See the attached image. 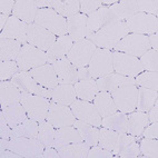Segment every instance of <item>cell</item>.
I'll list each match as a JSON object with an SVG mask.
<instances>
[{
    "label": "cell",
    "mask_w": 158,
    "mask_h": 158,
    "mask_svg": "<svg viewBox=\"0 0 158 158\" xmlns=\"http://www.w3.org/2000/svg\"><path fill=\"white\" fill-rule=\"evenodd\" d=\"M88 70L93 79H99L114 73L111 51L97 48L88 64Z\"/></svg>",
    "instance_id": "7"
},
{
    "label": "cell",
    "mask_w": 158,
    "mask_h": 158,
    "mask_svg": "<svg viewBox=\"0 0 158 158\" xmlns=\"http://www.w3.org/2000/svg\"><path fill=\"white\" fill-rule=\"evenodd\" d=\"M59 158V154H58V150L54 147H47L44 152L40 155V158Z\"/></svg>",
    "instance_id": "53"
},
{
    "label": "cell",
    "mask_w": 158,
    "mask_h": 158,
    "mask_svg": "<svg viewBox=\"0 0 158 158\" xmlns=\"http://www.w3.org/2000/svg\"><path fill=\"white\" fill-rule=\"evenodd\" d=\"M11 136H12V128L8 125L5 116L0 113V138L11 139Z\"/></svg>",
    "instance_id": "50"
},
{
    "label": "cell",
    "mask_w": 158,
    "mask_h": 158,
    "mask_svg": "<svg viewBox=\"0 0 158 158\" xmlns=\"http://www.w3.org/2000/svg\"><path fill=\"white\" fill-rule=\"evenodd\" d=\"M55 136H56V129L50 123H48L47 120L39 123V130H38L37 139L44 145L45 148L52 147L55 141Z\"/></svg>",
    "instance_id": "38"
},
{
    "label": "cell",
    "mask_w": 158,
    "mask_h": 158,
    "mask_svg": "<svg viewBox=\"0 0 158 158\" xmlns=\"http://www.w3.org/2000/svg\"><path fill=\"white\" fill-rule=\"evenodd\" d=\"M138 12L152 15L157 17L158 14V1L157 0H136Z\"/></svg>",
    "instance_id": "46"
},
{
    "label": "cell",
    "mask_w": 158,
    "mask_h": 158,
    "mask_svg": "<svg viewBox=\"0 0 158 158\" xmlns=\"http://www.w3.org/2000/svg\"><path fill=\"white\" fill-rule=\"evenodd\" d=\"M23 96V91L12 80H3L0 84V105H7L20 102Z\"/></svg>",
    "instance_id": "21"
},
{
    "label": "cell",
    "mask_w": 158,
    "mask_h": 158,
    "mask_svg": "<svg viewBox=\"0 0 158 158\" xmlns=\"http://www.w3.org/2000/svg\"><path fill=\"white\" fill-rule=\"evenodd\" d=\"M88 79H93L90 73L88 70V68L86 67L78 68V81L79 80H88Z\"/></svg>",
    "instance_id": "55"
},
{
    "label": "cell",
    "mask_w": 158,
    "mask_h": 158,
    "mask_svg": "<svg viewBox=\"0 0 158 158\" xmlns=\"http://www.w3.org/2000/svg\"><path fill=\"white\" fill-rule=\"evenodd\" d=\"M15 5H16V1H14V0H1L0 1V12H1V15L9 16L14 10Z\"/></svg>",
    "instance_id": "52"
},
{
    "label": "cell",
    "mask_w": 158,
    "mask_h": 158,
    "mask_svg": "<svg viewBox=\"0 0 158 158\" xmlns=\"http://www.w3.org/2000/svg\"><path fill=\"white\" fill-rule=\"evenodd\" d=\"M68 25V36L70 37L73 41L87 38V15L77 14L73 17L67 18Z\"/></svg>",
    "instance_id": "20"
},
{
    "label": "cell",
    "mask_w": 158,
    "mask_h": 158,
    "mask_svg": "<svg viewBox=\"0 0 158 158\" xmlns=\"http://www.w3.org/2000/svg\"><path fill=\"white\" fill-rule=\"evenodd\" d=\"M129 32L138 35H152L157 34L158 20L157 17L152 15L137 12L126 21Z\"/></svg>",
    "instance_id": "10"
},
{
    "label": "cell",
    "mask_w": 158,
    "mask_h": 158,
    "mask_svg": "<svg viewBox=\"0 0 158 158\" xmlns=\"http://www.w3.org/2000/svg\"><path fill=\"white\" fill-rule=\"evenodd\" d=\"M139 155H140L139 144L138 143H133V144L129 145L126 149L123 150L118 156L123 158H135V157H138Z\"/></svg>",
    "instance_id": "49"
},
{
    "label": "cell",
    "mask_w": 158,
    "mask_h": 158,
    "mask_svg": "<svg viewBox=\"0 0 158 158\" xmlns=\"http://www.w3.org/2000/svg\"><path fill=\"white\" fill-rule=\"evenodd\" d=\"M140 61L143 69L149 71H157L158 70V55L157 50L154 49H149L147 50L143 56L140 57Z\"/></svg>",
    "instance_id": "41"
},
{
    "label": "cell",
    "mask_w": 158,
    "mask_h": 158,
    "mask_svg": "<svg viewBox=\"0 0 158 158\" xmlns=\"http://www.w3.org/2000/svg\"><path fill=\"white\" fill-rule=\"evenodd\" d=\"M15 61L17 62L20 71H29L34 68L49 64V57L45 51L40 50L29 44H26L23 46Z\"/></svg>",
    "instance_id": "3"
},
{
    "label": "cell",
    "mask_w": 158,
    "mask_h": 158,
    "mask_svg": "<svg viewBox=\"0 0 158 158\" xmlns=\"http://www.w3.org/2000/svg\"><path fill=\"white\" fill-rule=\"evenodd\" d=\"M111 58H113V68L116 73L134 78L144 70L138 58L131 55L114 51L111 52Z\"/></svg>",
    "instance_id": "6"
},
{
    "label": "cell",
    "mask_w": 158,
    "mask_h": 158,
    "mask_svg": "<svg viewBox=\"0 0 158 158\" xmlns=\"http://www.w3.org/2000/svg\"><path fill=\"white\" fill-rule=\"evenodd\" d=\"M97 47L91 43L89 39H82L73 43L69 54L67 55L68 60L76 66L77 68L86 67L90 61L94 52L96 51Z\"/></svg>",
    "instance_id": "11"
},
{
    "label": "cell",
    "mask_w": 158,
    "mask_h": 158,
    "mask_svg": "<svg viewBox=\"0 0 158 158\" xmlns=\"http://www.w3.org/2000/svg\"><path fill=\"white\" fill-rule=\"evenodd\" d=\"M109 7H100L93 14L87 16V38L105 27V26L118 21Z\"/></svg>",
    "instance_id": "15"
},
{
    "label": "cell",
    "mask_w": 158,
    "mask_h": 158,
    "mask_svg": "<svg viewBox=\"0 0 158 158\" xmlns=\"http://www.w3.org/2000/svg\"><path fill=\"white\" fill-rule=\"evenodd\" d=\"M20 102L25 108L28 118L34 119L37 123H41L46 120L47 115H48L49 105H50L48 98L23 93V99Z\"/></svg>",
    "instance_id": "4"
},
{
    "label": "cell",
    "mask_w": 158,
    "mask_h": 158,
    "mask_svg": "<svg viewBox=\"0 0 158 158\" xmlns=\"http://www.w3.org/2000/svg\"><path fill=\"white\" fill-rule=\"evenodd\" d=\"M136 85L140 87L148 88L152 90H158V73L157 71H147L140 73L138 76H136Z\"/></svg>",
    "instance_id": "40"
},
{
    "label": "cell",
    "mask_w": 158,
    "mask_h": 158,
    "mask_svg": "<svg viewBox=\"0 0 158 158\" xmlns=\"http://www.w3.org/2000/svg\"><path fill=\"white\" fill-rule=\"evenodd\" d=\"M23 46V44L18 40L0 38V60L1 61L16 60Z\"/></svg>",
    "instance_id": "31"
},
{
    "label": "cell",
    "mask_w": 158,
    "mask_h": 158,
    "mask_svg": "<svg viewBox=\"0 0 158 158\" xmlns=\"http://www.w3.org/2000/svg\"><path fill=\"white\" fill-rule=\"evenodd\" d=\"M8 149L23 156V158H40L44 152V145L37 138L15 137L9 140Z\"/></svg>",
    "instance_id": "9"
},
{
    "label": "cell",
    "mask_w": 158,
    "mask_h": 158,
    "mask_svg": "<svg viewBox=\"0 0 158 158\" xmlns=\"http://www.w3.org/2000/svg\"><path fill=\"white\" fill-rule=\"evenodd\" d=\"M75 90L79 99L91 102L95 96L99 93L97 84L95 79H88V80H79L75 84Z\"/></svg>",
    "instance_id": "33"
},
{
    "label": "cell",
    "mask_w": 158,
    "mask_h": 158,
    "mask_svg": "<svg viewBox=\"0 0 158 158\" xmlns=\"http://www.w3.org/2000/svg\"><path fill=\"white\" fill-rule=\"evenodd\" d=\"M129 35V30L125 21H115L113 23L102 27L100 30L89 36V39L94 45L102 49H114L120 40Z\"/></svg>",
    "instance_id": "1"
},
{
    "label": "cell",
    "mask_w": 158,
    "mask_h": 158,
    "mask_svg": "<svg viewBox=\"0 0 158 158\" xmlns=\"http://www.w3.org/2000/svg\"><path fill=\"white\" fill-rule=\"evenodd\" d=\"M39 130V123L31 118H27L23 123L12 128V136L15 137H27V138H37Z\"/></svg>",
    "instance_id": "36"
},
{
    "label": "cell",
    "mask_w": 158,
    "mask_h": 158,
    "mask_svg": "<svg viewBox=\"0 0 158 158\" xmlns=\"http://www.w3.org/2000/svg\"><path fill=\"white\" fill-rule=\"evenodd\" d=\"M9 140H10V139H3V138L0 139V152H1V150L8 149Z\"/></svg>",
    "instance_id": "60"
},
{
    "label": "cell",
    "mask_w": 158,
    "mask_h": 158,
    "mask_svg": "<svg viewBox=\"0 0 158 158\" xmlns=\"http://www.w3.org/2000/svg\"><path fill=\"white\" fill-rule=\"evenodd\" d=\"M109 9L114 12L116 17L118 18L120 21L129 19L133 17L134 15L138 12L137 10V5L136 0H125V1H119L113 6H110Z\"/></svg>",
    "instance_id": "34"
},
{
    "label": "cell",
    "mask_w": 158,
    "mask_h": 158,
    "mask_svg": "<svg viewBox=\"0 0 158 158\" xmlns=\"http://www.w3.org/2000/svg\"><path fill=\"white\" fill-rule=\"evenodd\" d=\"M70 109L75 115L76 119L81 120L86 124L99 127L102 125V116L97 111L95 105L90 102H86L81 99H76L70 105Z\"/></svg>",
    "instance_id": "13"
},
{
    "label": "cell",
    "mask_w": 158,
    "mask_h": 158,
    "mask_svg": "<svg viewBox=\"0 0 158 158\" xmlns=\"http://www.w3.org/2000/svg\"><path fill=\"white\" fill-rule=\"evenodd\" d=\"M77 98L75 86L69 84H59L51 91V102L56 104L70 106Z\"/></svg>",
    "instance_id": "26"
},
{
    "label": "cell",
    "mask_w": 158,
    "mask_h": 158,
    "mask_svg": "<svg viewBox=\"0 0 158 158\" xmlns=\"http://www.w3.org/2000/svg\"><path fill=\"white\" fill-rule=\"evenodd\" d=\"M145 138L149 139H157L158 137V124L157 123H152V125L147 126L143 131Z\"/></svg>",
    "instance_id": "51"
},
{
    "label": "cell",
    "mask_w": 158,
    "mask_h": 158,
    "mask_svg": "<svg viewBox=\"0 0 158 158\" xmlns=\"http://www.w3.org/2000/svg\"><path fill=\"white\" fill-rule=\"evenodd\" d=\"M136 140H137L136 136L128 135V134H126V133H119L118 138H117V143H116V146H115V149L113 150L114 155L118 156L123 150H125L129 145L135 143Z\"/></svg>",
    "instance_id": "45"
},
{
    "label": "cell",
    "mask_w": 158,
    "mask_h": 158,
    "mask_svg": "<svg viewBox=\"0 0 158 158\" xmlns=\"http://www.w3.org/2000/svg\"><path fill=\"white\" fill-rule=\"evenodd\" d=\"M81 141L84 140H82L78 130L73 126H67V127L56 129V136H55V141L52 147L58 149V148L66 146V145L73 144V143H81Z\"/></svg>",
    "instance_id": "24"
},
{
    "label": "cell",
    "mask_w": 158,
    "mask_h": 158,
    "mask_svg": "<svg viewBox=\"0 0 158 158\" xmlns=\"http://www.w3.org/2000/svg\"><path fill=\"white\" fill-rule=\"evenodd\" d=\"M114 154L109 150H106L102 147H99L98 145L93 146V148L89 149L88 152V158H111L114 157Z\"/></svg>",
    "instance_id": "48"
},
{
    "label": "cell",
    "mask_w": 158,
    "mask_h": 158,
    "mask_svg": "<svg viewBox=\"0 0 158 158\" xmlns=\"http://www.w3.org/2000/svg\"><path fill=\"white\" fill-rule=\"evenodd\" d=\"M138 88L136 85H124L111 93L117 110L124 114H130L137 106Z\"/></svg>",
    "instance_id": "5"
},
{
    "label": "cell",
    "mask_w": 158,
    "mask_h": 158,
    "mask_svg": "<svg viewBox=\"0 0 158 158\" xmlns=\"http://www.w3.org/2000/svg\"><path fill=\"white\" fill-rule=\"evenodd\" d=\"M148 41H149L150 48H152L154 50H157L158 49V36L157 34H152L148 37Z\"/></svg>",
    "instance_id": "57"
},
{
    "label": "cell",
    "mask_w": 158,
    "mask_h": 158,
    "mask_svg": "<svg viewBox=\"0 0 158 158\" xmlns=\"http://www.w3.org/2000/svg\"><path fill=\"white\" fill-rule=\"evenodd\" d=\"M114 49L115 51L125 52V54L131 55L134 57H141L147 50L152 48H150L149 41H148V36L130 34L124 37Z\"/></svg>",
    "instance_id": "8"
},
{
    "label": "cell",
    "mask_w": 158,
    "mask_h": 158,
    "mask_svg": "<svg viewBox=\"0 0 158 158\" xmlns=\"http://www.w3.org/2000/svg\"><path fill=\"white\" fill-rule=\"evenodd\" d=\"M0 157L1 158H23V156L17 154V152H14L12 150H1L0 152Z\"/></svg>",
    "instance_id": "56"
},
{
    "label": "cell",
    "mask_w": 158,
    "mask_h": 158,
    "mask_svg": "<svg viewBox=\"0 0 158 158\" xmlns=\"http://www.w3.org/2000/svg\"><path fill=\"white\" fill-rule=\"evenodd\" d=\"M73 45V39L68 35L58 37L56 41L54 43V45L51 46V48L47 51V55L49 57V64L51 65L54 61L60 59L62 57H67Z\"/></svg>",
    "instance_id": "25"
},
{
    "label": "cell",
    "mask_w": 158,
    "mask_h": 158,
    "mask_svg": "<svg viewBox=\"0 0 158 158\" xmlns=\"http://www.w3.org/2000/svg\"><path fill=\"white\" fill-rule=\"evenodd\" d=\"M158 93L148 88H138V96H137V106L136 109L138 111H148L157 102Z\"/></svg>",
    "instance_id": "37"
},
{
    "label": "cell",
    "mask_w": 158,
    "mask_h": 158,
    "mask_svg": "<svg viewBox=\"0 0 158 158\" xmlns=\"http://www.w3.org/2000/svg\"><path fill=\"white\" fill-rule=\"evenodd\" d=\"M90 146L85 141L81 143H73L58 148V154L61 158H86Z\"/></svg>",
    "instance_id": "32"
},
{
    "label": "cell",
    "mask_w": 158,
    "mask_h": 158,
    "mask_svg": "<svg viewBox=\"0 0 158 158\" xmlns=\"http://www.w3.org/2000/svg\"><path fill=\"white\" fill-rule=\"evenodd\" d=\"M148 111H149V113L147 114V116H148V120H149L150 123H157V120H158V104H157V102H155V105H154Z\"/></svg>",
    "instance_id": "54"
},
{
    "label": "cell",
    "mask_w": 158,
    "mask_h": 158,
    "mask_svg": "<svg viewBox=\"0 0 158 158\" xmlns=\"http://www.w3.org/2000/svg\"><path fill=\"white\" fill-rule=\"evenodd\" d=\"M46 120L50 123L57 129L67 126H73V123L76 122V117L73 114V110L68 106L50 102Z\"/></svg>",
    "instance_id": "14"
},
{
    "label": "cell",
    "mask_w": 158,
    "mask_h": 158,
    "mask_svg": "<svg viewBox=\"0 0 158 158\" xmlns=\"http://www.w3.org/2000/svg\"><path fill=\"white\" fill-rule=\"evenodd\" d=\"M51 65L54 67L55 73H56L57 77H58V82L59 84L64 80V78L67 76V73L70 71L71 67H73V64L68 60L67 57H62L60 59L54 61Z\"/></svg>",
    "instance_id": "43"
},
{
    "label": "cell",
    "mask_w": 158,
    "mask_h": 158,
    "mask_svg": "<svg viewBox=\"0 0 158 158\" xmlns=\"http://www.w3.org/2000/svg\"><path fill=\"white\" fill-rule=\"evenodd\" d=\"M56 36L51 34L47 29L36 25V23H29L27 29V41L29 45L34 46L40 50L47 51L51 48L56 41Z\"/></svg>",
    "instance_id": "12"
},
{
    "label": "cell",
    "mask_w": 158,
    "mask_h": 158,
    "mask_svg": "<svg viewBox=\"0 0 158 158\" xmlns=\"http://www.w3.org/2000/svg\"><path fill=\"white\" fill-rule=\"evenodd\" d=\"M102 7V2L99 0H82L80 1V11L84 15H90Z\"/></svg>",
    "instance_id": "47"
},
{
    "label": "cell",
    "mask_w": 158,
    "mask_h": 158,
    "mask_svg": "<svg viewBox=\"0 0 158 158\" xmlns=\"http://www.w3.org/2000/svg\"><path fill=\"white\" fill-rule=\"evenodd\" d=\"M97 88L99 91H106V93H113L120 86L124 85H136L135 79L133 77L123 76L119 73H109L107 76L102 77L96 80Z\"/></svg>",
    "instance_id": "19"
},
{
    "label": "cell",
    "mask_w": 158,
    "mask_h": 158,
    "mask_svg": "<svg viewBox=\"0 0 158 158\" xmlns=\"http://www.w3.org/2000/svg\"><path fill=\"white\" fill-rule=\"evenodd\" d=\"M11 80L15 84H17L19 86L20 89L23 93L38 95V96H43L46 97V98H51V91H52V89H48V88H45L41 85H39L32 77H30L25 71L17 73L11 78Z\"/></svg>",
    "instance_id": "16"
},
{
    "label": "cell",
    "mask_w": 158,
    "mask_h": 158,
    "mask_svg": "<svg viewBox=\"0 0 158 158\" xmlns=\"http://www.w3.org/2000/svg\"><path fill=\"white\" fill-rule=\"evenodd\" d=\"M9 19V16H6V15H0V29L2 31V29L5 28L7 21Z\"/></svg>",
    "instance_id": "59"
},
{
    "label": "cell",
    "mask_w": 158,
    "mask_h": 158,
    "mask_svg": "<svg viewBox=\"0 0 158 158\" xmlns=\"http://www.w3.org/2000/svg\"><path fill=\"white\" fill-rule=\"evenodd\" d=\"M35 23L47 29L55 36L60 37L68 35L67 19L51 8L38 9Z\"/></svg>",
    "instance_id": "2"
},
{
    "label": "cell",
    "mask_w": 158,
    "mask_h": 158,
    "mask_svg": "<svg viewBox=\"0 0 158 158\" xmlns=\"http://www.w3.org/2000/svg\"><path fill=\"white\" fill-rule=\"evenodd\" d=\"M37 7L39 9L43 8H48L49 6V0H36Z\"/></svg>",
    "instance_id": "58"
},
{
    "label": "cell",
    "mask_w": 158,
    "mask_h": 158,
    "mask_svg": "<svg viewBox=\"0 0 158 158\" xmlns=\"http://www.w3.org/2000/svg\"><path fill=\"white\" fill-rule=\"evenodd\" d=\"M19 71L20 69L15 60L1 61V65H0V79H1V81L10 79Z\"/></svg>",
    "instance_id": "44"
},
{
    "label": "cell",
    "mask_w": 158,
    "mask_h": 158,
    "mask_svg": "<svg viewBox=\"0 0 158 158\" xmlns=\"http://www.w3.org/2000/svg\"><path fill=\"white\" fill-rule=\"evenodd\" d=\"M27 29H28V23L18 19L15 16H11V17H9L5 28L1 31L0 38L18 40L23 45H26V44H28V41H27Z\"/></svg>",
    "instance_id": "17"
},
{
    "label": "cell",
    "mask_w": 158,
    "mask_h": 158,
    "mask_svg": "<svg viewBox=\"0 0 158 158\" xmlns=\"http://www.w3.org/2000/svg\"><path fill=\"white\" fill-rule=\"evenodd\" d=\"M117 138H118V133H117V131H114V130L104 127L100 129L99 140L97 145H98L99 147L104 148V149L113 152V150L115 149Z\"/></svg>",
    "instance_id": "39"
},
{
    "label": "cell",
    "mask_w": 158,
    "mask_h": 158,
    "mask_svg": "<svg viewBox=\"0 0 158 158\" xmlns=\"http://www.w3.org/2000/svg\"><path fill=\"white\" fill-rule=\"evenodd\" d=\"M73 127L78 130L82 140L85 141L87 145L93 147L98 144L99 134H100V129H98V127L86 124V123L78 120V119H76V122L73 123Z\"/></svg>",
    "instance_id": "30"
},
{
    "label": "cell",
    "mask_w": 158,
    "mask_h": 158,
    "mask_svg": "<svg viewBox=\"0 0 158 158\" xmlns=\"http://www.w3.org/2000/svg\"><path fill=\"white\" fill-rule=\"evenodd\" d=\"M128 118L124 113H115L114 115L107 116L102 119V125L105 128L111 129L117 133H127Z\"/></svg>",
    "instance_id": "35"
},
{
    "label": "cell",
    "mask_w": 158,
    "mask_h": 158,
    "mask_svg": "<svg viewBox=\"0 0 158 158\" xmlns=\"http://www.w3.org/2000/svg\"><path fill=\"white\" fill-rule=\"evenodd\" d=\"M25 73H27L29 76L32 77L39 85H41L45 88H48V89H54L55 87L59 85L58 77L55 73L52 65H50V64H46L44 66L34 68V69L25 71Z\"/></svg>",
    "instance_id": "18"
},
{
    "label": "cell",
    "mask_w": 158,
    "mask_h": 158,
    "mask_svg": "<svg viewBox=\"0 0 158 158\" xmlns=\"http://www.w3.org/2000/svg\"><path fill=\"white\" fill-rule=\"evenodd\" d=\"M38 9L35 0H17L12 10V16L29 25L35 23Z\"/></svg>",
    "instance_id": "22"
},
{
    "label": "cell",
    "mask_w": 158,
    "mask_h": 158,
    "mask_svg": "<svg viewBox=\"0 0 158 158\" xmlns=\"http://www.w3.org/2000/svg\"><path fill=\"white\" fill-rule=\"evenodd\" d=\"M1 114L5 116L7 123L11 128L16 127L21 123H23L28 118L25 108L21 105V102H16V104L7 105V106H1Z\"/></svg>",
    "instance_id": "23"
},
{
    "label": "cell",
    "mask_w": 158,
    "mask_h": 158,
    "mask_svg": "<svg viewBox=\"0 0 158 158\" xmlns=\"http://www.w3.org/2000/svg\"><path fill=\"white\" fill-rule=\"evenodd\" d=\"M140 152L143 154L141 157L145 158H157L158 157V143L156 139L145 138L141 140L140 145Z\"/></svg>",
    "instance_id": "42"
},
{
    "label": "cell",
    "mask_w": 158,
    "mask_h": 158,
    "mask_svg": "<svg viewBox=\"0 0 158 158\" xmlns=\"http://www.w3.org/2000/svg\"><path fill=\"white\" fill-rule=\"evenodd\" d=\"M93 102L97 111L102 117H107V116L114 115L115 113H117V108H116L115 102H114V99L110 93L99 91L95 96Z\"/></svg>",
    "instance_id": "28"
},
{
    "label": "cell",
    "mask_w": 158,
    "mask_h": 158,
    "mask_svg": "<svg viewBox=\"0 0 158 158\" xmlns=\"http://www.w3.org/2000/svg\"><path fill=\"white\" fill-rule=\"evenodd\" d=\"M48 8L54 9L60 16L65 18L73 17L79 14L80 1L79 0H49Z\"/></svg>",
    "instance_id": "27"
},
{
    "label": "cell",
    "mask_w": 158,
    "mask_h": 158,
    "mask_svg": "<svg viewBox=\"0 0 158 158\" xmlns=\"http://www.w3.org/2000/svg\"><path fill=\"white\" fill-rule=\"evenodd\" d=\"M127 118V133L129 135L136 136V137L143 135L144 129L149 124L148 116L144 111H137V113L133 111V113H130Z\"/></svg>",
    "instance_id": "29"
}]
</instances>
